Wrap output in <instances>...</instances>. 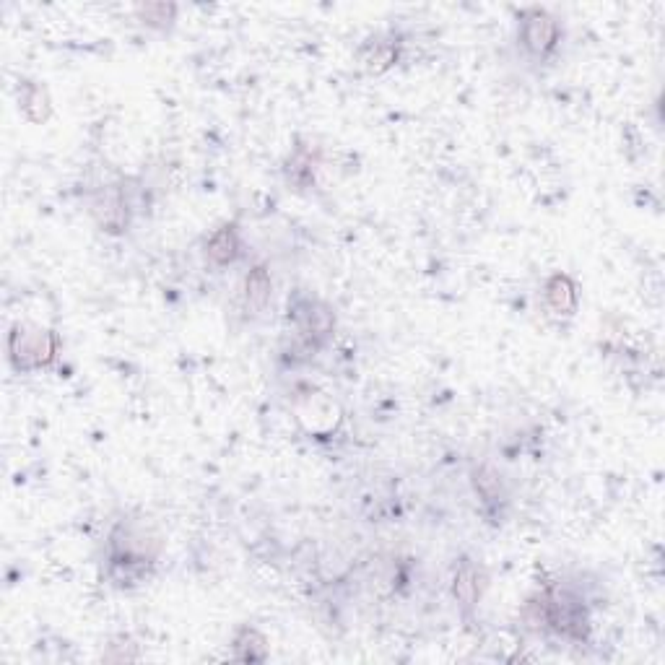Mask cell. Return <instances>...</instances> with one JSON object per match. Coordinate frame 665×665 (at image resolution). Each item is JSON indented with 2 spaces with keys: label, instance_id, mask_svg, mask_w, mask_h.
Here are the masks:
<instances>
[{
  "label": "cell",
  "instance_id": "cell-2",
  "mask_svg": "<svg viewBox=\"0 0 665 665\" xmlns=\"http://www.w3.org/2000/svg\"><path fill=\"white\" fill-rule=\"evenodd\" d=\"M159 538L151 530L141 528V525H117L110 536V567L112 575L120 582L130 585L141 575H146V569L154 567L156 556H159Z\"/></svg>",
  "mask_w": 665,
  "mask_h": 665
},
{
  "label": "cell",
  "instance_id": "cell-15",
  "mask_svg": "<svg viewBox=\"0 0 665 665\" xmlns=\"http://www.w3.org/2000/svg\"><path fill=\"white\" fill-rule=\"evenodd\" d=\"M136 13L143 24L162 26L164 29V26H169L175 21L177 6L175 3H146V6H138Z\"/></svg>",
  "mask_w": 665,
  "mask_h": 665
},
{
  "label": "cell",
  "instance_id": "cell-1",
  "mask_svg": "<svg viewBox=\"0 0 665 665\" xmlns=\"http://www.w3.org/2000/svg\"><path fill=\"white\" fill-rule=\"evenodd\" d=\"M536 611V624L572 642H585L590 634L588 606L580 595L567 588H549L528 603Z\"/></svg>",
  "mask_w": 665,
  "mask_h": 665
},
{
  "label": "cell",
  "instance_id": "cell-13",
  "mask_svg": "<svg viewBox=\"0 0 665 665\" xmlns=\"http://www.w3.org/2000/svg\"><path fill=\"white\" fill-rule=\"evenodd\" d=\"M395 60H398V42L395 39H369L367 45L359 50V63L369 73L388 71L390 65H395Z\"/></svg>",
  "mask_w": 665,
  "mask_h": 665
},
{
  "label": "cell",
  "instance_id": "cell-4",
  "mask_svg": "<svg viewBox=\"0 0 665 665\" xmlns=\"http://www.w3.org/2000/svg\"><path fill=\"white\" fill-rule=\"evenodd\" d=\"M517 39L525 55L533 60H549L562 45V24L546 8H525L517 16Z\"/></svg>",
  "mask_w": 665,
  "mask_h": 665
},
{
  "label": "cell",
  "instance_id": "cell-12",
  "mask_svg": "<svg viewBox=\"0 0 665 665\" xmlns=\"http://www.w3.org/2000/svg\"><path fill=\"white\" fill-rule=\"evenodd\" d=\"M19 107L32 123H45L52 115L50 94H47L45 86L37 84V81H24V84H21Z\"/></svg>",
  "mask_w": 665,
  "mask_h": 665
},
{
  "label": "cell",
  "instance_id": "cell-11",
  "mask_svg": "<svg viewBox=\"0 0 665 665\" xmlns=\"http://www.w3.org/2000/svg\"><path fill=\"white\" fill-rule=\"evenodd\" d=\"M473 489L484 502V510L491 512V515H499L504 504H507V494H504L502 478H499L497 471H491L489 465H481L473 471Z\"/></svg>",
  "mask_w": 665,
  "mask_h": 665
},
{
  "label": "cell",
  "instance_id": "cell-14",
  "mask_svg": "<svg viewBox=\"0 0 665 665\" xmlns=\"http://www.w3.org/2000/svg\"><path fill=\"white\" fill-rule=\"evenodd\" d=\"M234 658L237 660H250V663H260V660L268 658V642H265L263 634L252 627H242L234 637Z\"/></svg>",
  "mask_w": 665,
  "mask_h": 665
},
{
  "label": "cell",
  "instance_id": "cell-5",
  "mask_svg": "<svg viewBox=\"0 0 665 665\" xmlns=\"http://www.w3.org/2000/svg\"><path fill=\"white\" fill-rule=\"evenodd\" d=\"M289 315L294 317V325H297L299 343L307 346L310 351L325 346L328 338L333 336V328H336V315H333L328 304L310 297H302L294 304H289Z\"/></svg>",
  "mask_w": 665,
  "mask_h": 665
},
{
  "label": "cell",
  "instance_id": "cell-3",
  "mask_svg": "<svg viewBox=\"0 0 665 665\" xmlns=\"http://www.w3.org/2000/svg\"><path fill=\"white\" fill-rule=\"evenodd\" d=\"M60 338L39 325L16 323L8 333V362L16 372H37L58 359Z\"/></svg>",
  "mask_w": 665,
  "mask_h": 665
},
{
  "label": "cell",
  "instance_id": "cell-8",
  "mask_svg": "<svg viewBox=\"0 0 665 665\" xmlns=\"http://www.w3.org/2000/svg\"><path fill=\"white\" fill-rule=\"evenodd\" d=\"M543 299L556 317H572L577 312V304H580V291H577L575 278L567 276V273H554L543 284Z\"/></svg>",
  "mask_w": 665,
  "mask_h": 665
},
{
  "label": "cell",
  "instance_id": "cell-9",
  "mask_svg": "<svg viewBox=\"0 0 665 665\" xmlns=\"http://www.w3.org/2000/svg\"><path fill=\"white\" fill-rule=\"evenodd\" d=\"M242 255V237H239L237 224H224L219 226L206 242V258L208 263H214L216 268H226V265L237 263Z\"/></svg>",
  "mask_w": 665,
  "mask_h": 665
},
{
  "label": "cell",
  "instance_id": "cell-7",
  "mask_svg": "<svg viewBox=\"0 0 665 665\" xmlns=\"http://www.w3.org/2000/svg\"><path fill=\"white\" fill-rule=\"evenodd\" d=\"M94 216H97L99 226H102L104 232L110 234H123L130 224V203L120 190H104L99 195L97 201H94Z\"/></svg>",
  "mask_w": 665,
  "mask_h": 665
},
{
  "label": "cell",
  "instance_id": "cell-10",
  "mask_svg": "<svg viewBox=\"0 0 665 665\" xmlns=\"http://www.w3.org/2000/svg\"><path fill=\"white\" fill-rule=\"evenodd\" d=\"M273 294V278L268 273V268L263 265H255L250 273L245 276V284H242V302H245V310L250 315H260V312L268 307Z\"/></svg>",
  "mask_w": 665,
  "mask_h": 665
},
{
  "label": "cell",
  "instance_id": "cell-6",
  "mask_svg": "<svg viewBox=\"0 0 665 665\" xmlns=\"http://www.w3.org/2000/svg\"><path fill=\"white\" fill-rule=\"evenodd\" d=\"M484 590L486 572L481 569V564L463 559L460 567L455 569V577H452V598H455L458 608L463 611V616H471L476 611L481 598H484Z\"/></svg>",
  "mask_w": 665,
  "mask_h": 665
},
{
  "label": "cell",
  "instance_id": "cell-16",
  "mask_svg": "<svg viewBox=\"0 0 665 665\" xmlns=\"http://www.w3.org/2000/svg\"><path fill=\"white\" fill-rule=\"evenodd\" d=\"M289 180L297 185H307L312 180V154L307 149H297L289 162Z\"/></svg>",
  "mask_w": 665,
  "mask_h": 665
}]
</instances>
